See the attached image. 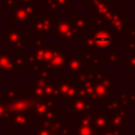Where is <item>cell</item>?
<instances>
[{"instance_id":"8992f818","label":"cell","mask_w":135,"mask_h":135,"mask_svg":"<svg viewBox=\"0 0 135 135\" xmlns=\"http://www.w3.org/2000/svg\"><path fill=\"white\" fill-rule=\"evenodd\" d=\"M86 64L83 60L82 54H66V59L64 63V73L69 75L72 79H76L79 73L85 69Z\"/></svg>"},{"instance_id":"cb8c5ba5","label":"cell","mask_w":135,"mask_h":135,"mask_svg":"<svg viewBox=\"0 0 135 135\" xmlns=\"http://www.w3.org/2000/svg\"><path fill=\"white\" fill-rule=\"evenodd\" d=\"M79 46L81 50H93L95 47L94 45V40H93V36H90V35H85L82 39H80V42H79Z\"/></svg>"},{"instance_id":"d6986e66","label":"cell","mask_w":135,"mask_h":135,"mask_svg":"<svg viewBox=\"0 0 135 135\" xmlns=\"http://www.w3.org/2000/svg\"><path fill=\"white\" fill-rule=\"evenodd\" d=\"M102 101H103V111H105L108 114H110V116L121 111L122 109L127 108V105H124L118 97H110L109 96V97L104 98Z\"/></svg>"},{"instance_id":"5b68a950","label":"cell","mask_w":135,"mask_h":135,"mask_svg":"<svg viewBox=\"0 0 135 135\" xmlns=\"http://www.w3.org/2000/svg\"><path fill=\"white\" fill-rule=\"evenodd\" d=\"M80 32L73 25L64 22L63 19L56 24L55 27V36L57 40L64 39L66 44H74L75 40H77L80 36Z\"/></svg>"},{"instance_id":"30bf717a","label":"cell","mask_w":135,"mask_h":135,"mask_svg":"<svg viewBox=\"0 0 135 135\" xmlns=\"http://www.w3.org/2000/svg\"><path fill=\"white\" fill-rule=\"evenodd\" d=\"M34 15H35V5H33V4H28V5L18 4L12 11L13 23L26 24L32 19V17Z\"/></svg>"},{"instance_id":"7c38bea8","label":"cell","mask_w":135,"mask_h":135,"mask_svg":"<svg viewBox=\"0 0 135 135\" xmlns=\"http://www.w3.org/2000/svg\"><path fill=\"white\" fill-rule=\"evenodd\" d=\"M51 81H52L51 78H45V77H41V76L37 75L36 77H34L32 79V86L28 88L26 90V92H28L36 99L46 98L45 90H46L49 82H51Z\"/></svg>"},{"instance_id":"44dd1931","label":"cell","mask_w":135,"mask_h":135,"mask_svg":"<svg viewBox=\"0 0 135 135\" xmlns=\"http://www.w3.org/2000/svg\"><path fill=\"white\" fill-rule=\"evenodd\" d=\"M123 69L130 74H135V51H128V58L123 59Z\"/></svg>"},{"instance_id":"9a60e30c","label":"cell","mask_w":135,"mask_h":135,"mask_svg":"<svg viewBox=\"0 0 135 135\" xmlns=\"http://www.w3.org/2000/svg\"><path fill=\"white\" fill-rule=\"evenodd\" d=\"M65 59H66V52L65 50L60 47L54 53V55L52 56L51 60L47 62L45 68L52 74H59L61 72V69L64 68Z\"/></svg>"},{"instance_id":"6da1fadb","label":"cell","mask_w":135,"mask_h":135,"mask_svg":"<svg viewBox=\"0 0 135 135\" xmlns=\"http://www.w3.org/2000/svg\"><path fill=\"white\" fill-rule=\"evenodd\" d=\"M114 92V74L105 73L102 68H99L95 82L94 92L92 96L93 101H102L104 98L109 97L111 93Z\"/></svg>"},{"instance_id":"f546056e","label":"cell","mask_w":135,"mask_h":135,"mask_svg":"<svg viewBox=\"0 0 135 135\" xmlns=\"http://www.w3.org/2000/svg\"><path fill=\"white\" fill-rule=\"evenodd\" d=\"M18 3L19 4H22V5H28V4L35 5L36 0H18Z\"/></svg>"},{"instance_id":"5bb4252c","label":"cell","mask_w":135,"mask_h":135,"mask_svg":"<svg viewBox=\"0 0 135 135\" xmlns=\"http://www.w3.org/2000/svg\"><path fill=\"white\" fill-rule=\"evenodd\" d=\"M93 40H94V45L96 49L99 50H112L114 42H113V37L112 34L108 31H104L102 28L96 30L95 34L93 35Z\"/></svg>"},{"instance_id":"f1b7e54d","label":"cell","mask_w":135,"mask_h":135,"mask_svg":"<svg viewBox=\"0 0 135 135\" xmlns=\"http://www.w3.org/2000/svg\"><path fill=\"white\" fill-rule=\"evenodd\" d=\"M50 133H51V131L47 128L38 127V128H36L35 131L32 132V135H50Z\"/></svg>"},{"instance_id":"484cf974","label":"cell","mask_w":135,"mask_h":135,"mask_svg":"<svg viewBox=\"0 0 135 135\" xmlns=\"http://www.w3.org/2000/svg\"><path fill=\"white\" fill-rule=\"evenodd\" d=\"M45 45H46V40L42 39V38H41V35L33 34V41H32V47H33V51L36 50V49L45 46Z\"/></svg>"},{"instance_id":"4fadbf2b","label":"cell","mask_w":135,"mask_h":135,"mask_svg":"<svg viewBox=\"0 0 135 135\" xmlns=\"http://www.w3.org/2000/svg\"><path fill=\"white\" fill-rule=\"evenodd\" d=\"M93 100L88 97H76L70 102L71 111L77 115V114H86V113H93L95 111Z\"/></svg>"},{"instance_id":"4dcf8cb0","label":"cell","mask_w":135,"mask_h":135,"mask_svg":"<svg viewBox=\"0 0 135 135\" xmlns=\"http://www.w3.org/2000/svg\"><path fill=\"white\" fill-rule=\"evenodd\" d=\"M132 130L135 132V116L132 117Z\"/></svg>"},{"instance_id":"e0dca14e","label":"cell","mask_w":135,"mask_h":135,"mask_svg":"<svg viewBox=\"0 0 135 135\" xmlns=\"http://www.w3.org/2000/svg\"><path fill=\"white\" fill-rule=\"evenodd\" d=\"M110 114L105 111H94L92 126L95 131H105L110 129Z\"/></svg>"},{"instance_id":"3957f363","label":"cell","mask_w":135,"mask_h":135,"mask_svg":"<svg viewBox=\"0 0 135 135\" xmlns=\"http://www.w3.org/2000/svg\"><path fill=\"white\" fill-rule=\"evenodd\" d=\"M2 41L8 50L14 49L17 51H23L27 47V37L18 30L16 23L9 24L7 28L3 31Z\"/></svg>"},{"instance_id":"603a6c76","label":"cell","mask_w":135,"mask_h":135,"mask_svg":"<svg viewBox=\"0 0 135 135\" xmlns=\"http://www.w3.org/2000/svg\"><path fill=\"white\" fill-rule=\"evenodd\" d=\"M13 59H14L15 65L18 69H30L28 64H27V61H26L25 54H23L22 51H18L16 54H14Z\"/></svg>"},{"instance_id":"ac0fdd59","label":"cell","mask_w":135,"mask_h":135,"mask_svg":"<svg viewBox=\"0 0 135 135\" xmlns=\"http://www.w3.org/2000/svg\"><path fill=\"white\" fill-rule=\"evenodd\" d=\"M18 68L15 65L13 55H9L7 50L0 49V72L3 74L17 73Z\"/></svg>"},{"instance_id":"1f68e13d","label":"cell","mask_w":135,"mask_h":135,"mask_svg":"<svg viewBox=\"0 0 135 135\" xmlns=\"http://www.w3.org/2000/svg\"><path fill=\"white\" fill-rule=\"evenodd\" d=\"M7 135H18V134H17V131H15V130H11V131L7 132Z\"/></svg>"},{"instance_id":"7a4b0ae2","label":"cell","mask_w":135,"mask_h":135,"mask_svg":"<svg viewBox=\"0 0 135 135\" xmlns=\"http://www.w3.org/2000/svg\"><path fill=\"white\" fill-rule=\"evenodd\" d=\"M80 84L75 81H72V78L62 77L59 82L56 83V101L57 102H71L73 99L79 96Z\"/></svg>"},{"instance_id":"9c48e42d","label":"cell","mask_w":135,"mask_h":135,"mask_svg":"<svg viewBox=\"0 0 135 135\" xmlns=\"http://www.w3.org/2000/svg\"><path fill=\"white\" fill-rule=\"evenodd\" d=\"M33 115L28 113L11 114L7 118V123L15 131H26L33 124Z\"/></svg>"},{"instance_id":"ba28073f","label":"cell","mask_w":135,"mask_h":135,"mask_svg":"<svg viewBox=\"0 0 135 135\" xmlns=\"http://www.w3.org/2000/svg\"><path fill=\"white\" fill-rule=\"evenodd\" d=\"M93 113L75 115V132H76V135H93L94 134L95 130L93 129V126H92Z\"/></svg>"},{"instance_id":"2e32d148","label":"cell","mask_w":135,"mask_h":135,"mask_svg":"<svg viewBox=\"0 0 135 135\" xmlns=\"http://www.w3.org/2000/svg\"><path fill=\"white\" fill-rule=\"evenodd\" d=\"M128 116H129V109H128V107L122 109L121 111L111 115V118H110V129L122 132L124 127H127L128 123H129Z\"/></svg>"},{"instance_id":"277c9868","label":"cell","mask_w":135,"mask_h":135,"mask_svg":"<svg viewBox=\"0 0 135 135\" xmlns=\"http://www.w3.org/2000/svg\"><path fill=\"white\" fill-rule=\"evenodd\" d=\"M35 98L28 93H19L15 99L6 100L3 98V102L9 114L28 113L33 115V104Z\"/></svg>"},{"instance_id":"ffe728a7","label":"cell","mask_w":135,"mask_h":135,"mask_svg":"<svg viewBox=\"0 0 135 135\" xmlns=\"http://www.w3.org/2000/svg\"><path fill=\"white\" fill-rule=\"evenodd\" d=\"M120 59H123V55L118 53L116 50L112 49L110 50L109 53L104 54L102 59H100V63L103 64H113V63H118Z\"/></svg>"},{"instance_id":"4316f807","label":"cell","mask_w":135,"mask_h":135,"mask_svg":"<svg viewBox=\"0 0 135 135\" xmlns=\"http://www.w3.org/2000/svg\"><path fill=\"white\" fill-rule=\"evenodd\" d=\"M18 4V0H3V11L12 12Z\"/></svg>"},{"instance_id":"8fae6325","label":"cell","mask_w":135,"mask_h":135,"mask_svg":"<svg viewBox=\"0 0 135 135\" xmlns=\"http://www.w3.org/2000/svg\"><path fill=\"white\" fill-rule=\"evenodd\" d=\"M56 102L57 101L53 98H35L33 104V116L36 118L46 116L49 113L56 110Z\"/></svg>"},{"instance_id":"d4e9b609","label":"cell","mask_w":135,"mask_h":135,"mask_svg":"<svg viewBox=\"0 0 135 135\" xmlns=\"http://www.w3.org/2000/svg\"><path fill=\"white\" fill-rule=\"evenodd\" d=\"M18 94H19V92H18L17 88H4L2 90V96L6 100L15 99L18 96Z\"/></svg>"},{"instance_id":"52a82bcc","label":"cell","mask_w":135,"mask_h":135,"mask_svg":"<svg viewBox=\"0 0 135 135\" xmlns=\"http://www.w3.org/2000/svg\"><path fill=\"white\" fill-rule=\"evenodd\" d=\"M55 22L53 18L45 16H33L32 30L36 35H53L55 34Z\"/></svg>"},{"instance_id":"7402d4cb","label":"cell","mask_w":135,"mask_h":135,"mask_svg":"<svg viewBox=\"0 0 135 135\" xmlns=\"http://www.w3.org/2000/svg\"><path fill=\"white\" fill-rule=\"evenodd\" d=\"M120 101L128 108H135V93L134 92H121L117 96Z\"/></svg>"},{"instance_id":"83f0119b","label":"cell","mask_w":135,"mask_h":135,"mask_svg":"<svg viewBox=\"0 0 135 135\" xmlns=\"http://www.w3.org/2000/svg\"><path fill=\"white\" fill-rule=\"evenodd\" d=\"M93 135H121V132L115 131L112 129H108L105 131H95Z\"/></svg>"}]
</instances>
